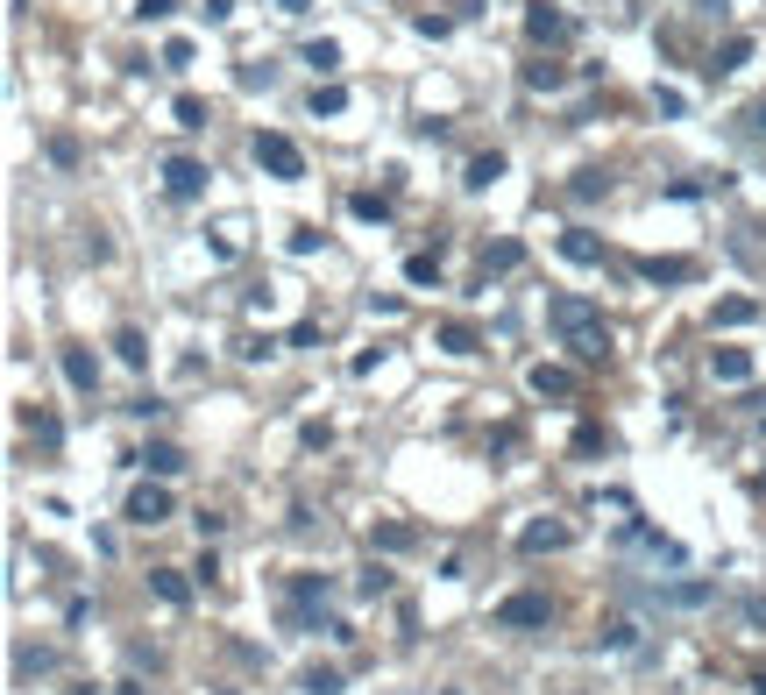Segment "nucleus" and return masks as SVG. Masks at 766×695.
Returning a JSON list of instances; mask_svg holds the SVG:
<instances>
[{
	"label": "nucleus",
	"instance_id": "nucleus-1",
	"mask_svg": "<svg viewBox=\"0 0 766 695\" xmlns=\"http://www.w3.org/2000/svg\"><path fill=\"white\" fill-rule=\"evenodd\" d=\"M547 327L561 334V348H575V362H610V320L582 291H554L547 298Z\"/></svg>",
	"mask_w": 766,
	"mask_h": 695
},
{
	"label": "nucleus",
	"instance_id": "nucleus-2",
	"mask_svg": "<svg viewBox=\"0 0 766 695\" xmlns=\"http://www.w3.org/2000/svg\"><path fill=\"white\" fill-rule=\"evenodd\" d=\"M249 157H256L277 185H298V178H305V149H298L291 135H277V128H263V135L249 142Z\"/></svg>",
	"mask_w": 766,
	"mask_h": 695
},
{
	"label": "nucleus",
	"instance_id": "nucleus-3",
	"mask_svg": "<svg viewBox=\"0 0 766 695\" xmlns=\"http://www.w3.org/2000/svg\"><path fill=\"white\" fill-rule=\"evenodd\" d=\"M171 511H178V497H171V483H157V476H142L135 490H128V504H121V518L128 525H171Z\"/></svg>",
	"mask_w": 766,
	"mask_h": 695
},
{
	"label": "nucleus",
	"instance_id": "nucleus-4",
	"mask_svg": "<svg viewBox=\"0 0 766 695\" xmlns=\"http://www.w3.org/2000/svg\"><path fill=\"white\" fill-rule=\"evenodd\" d=\"M497 625H504V632H547V625H554V596H540V589L504 596V603H497Z\"/></svg>",
	"mask_w": 766,
	"mask_h": 695
},
{
	"label": "nucleus",
	"instance_id": "nucleus-5",
	"mask_svg": "<svg viewBox=\"0 0 766 695\" xmlns=\"http://www.w3.org/2000/svg\"><path fill=\"white\" fill-rule=\"evenodd\" d=\"M568 36H575V22L554 8V0H525V43L532 50H561Z\"/></svg>",
	"mask_w": 766,
	"mask_h": 695
},
{
	"label": "nucleus",
	"instance_id": "nucleus-6",
	"mask_svg": "<svg viewBox=\"0 0 766 695\" xmlns=\"http://www.w3.org/2000/svg\"><path fill=\"white\" fill-rule=\"evenodd\" d=\"M164 192H171L178 206H192V199L206 192V164H199V157H171V164H164Z\"/></svg>",
	"mask_w": 766,
	"mask_h": 695
},
{
	"label": "nucleus",
	"instance_id": "nucleus-7",
	"mask_svg": "<svg viewBox=\"0 0 766 695\" xmlns=\"http://www.w3.org/2000/svg\"><path fill=\"white\" fill-rule=\"evenodd\" d=\"M568 539H575L568 518H540V525H525V532H518V554H561Z\"/></svg>",
	"mask_w": 766,
	"mask_h": 695
},
{
	"label": "nucleus",
	"instance_id": "nucleus-8",
	"mask_svg": "<svg viewBox=\"0 0 766 695\" xmlns=\"http://www.w3.org/2000/svg\"><path fill=\"white\" fill-rule=\"evenodd\" d=\"M57 369H64V383H71L79 398H93V391H100V362H93L86 348H57Z\"/></svg>",
	"mask_w": 766,
	"mask_h": 695
},
{
	"label": "nucleus",
	"instance_id": "nucleus-9",
	"mask_svg": "<svg viewBox=\"0 0 766 695\" xmlns=\"http://www.w3.org/2000/svg\"><path fill=\"white\" fill-rule=\"evenodd\" d=\"M525 383H532V398H575V369H561V362H532Z\"/></svg>",
	"mask_w": 766,
	"mask_h": 695
},
{
	"label": "nucleus",
	"instance_id": "nucleus-10",
	"mask_svg": "<svg viewBox=\"0 0 766 695\" xmlns=\"http://www.w3.org/2000/svg\"><path fill=\"white\" fill-rule=\"evenodd\" d=\"M135 461H142V469H149V476H157V483H171V476L185 469V447H171V440H149V447H142Z\"/></svg>",
	"mask_w": 766,
	"mask_h": 695
},
{
	"label": "nucleus",
	"instance_id": "nucleus-11",
	"mask_svg": "<svg viewBox=\"0 0 766 695\" xmlns=\"http://www.w3.org/2000/svg\"><path fill=\"white\" fill-rule=\"evenodd\" d=\"M504 171H511V157H504V149H483V157H469L462 185H469V192H490V185H497Z\"/></svg>",
	"mask_w": 766,
	"mask_h": 695
},
{
	"label": "nucleus",
	"instance_id": "nucleus-12",
	"mask_svg": "<svg viewBox=\"0 0 766 695\" xmlns=\"http://www.w3.org/2000/svg\"><path fill=\"white\" fill-rule=\"evenodd\" d=\"M639 277L646 284H696V263H688V256H646Z\"/></svg>",
	"mask_w": 766,
	"mask_h": 695
},
{
	"label": "nucleus",
	"instance_id": "nucleus-13",
	"mask_svg": "<svg viewBox=\"0 0 766 695\" xmlns=\"http://www.w3.org/2000/svg\"><path fill=\"white\" fill-rule=\"evenodd\" d=\"M327 596H334V582H327V575H298V582H291L298 617H320V610H327Z\"/></svg>",
	"mask_w": 766,
	"mask_h": 695
},
{
	"label": "nucleus",
	"instance_id": "nucleus-14",
	"mask_svg": "<svg viewBox=\"0 0 766 695\" xmlns=\"http://www.w3.org/2000/svg\"><path fill=\"white\" fill-rule=\"evenodd\" d=\"M745 64H752V36H724L717 57H710V79H731V71H745Z\"/></svg>",
	"mask_w": 766,
	"mask_h": 695
},
{
	"label": "nucleus",
	"instance_id": "nucleus-15",
	"mask_svg": "<svg viewBox=\"0 0 766 695\" xmlns=\"http://www.w3.org/2000/svg\"><path fill=\"white\" fill-rule=\"evenodd\" d=\"M561 256H568L575 270H596V263H603V242L589 235V227H568V235H561Z\"/></svg>",
	"mask_w": 766,
	"mask_h": 695
},
{
	"label": "nucleus",
	"instance_id": "nucleus-16",
	"mask_svg": "<svg viewBox=\"0 0 766 695\" xmlns=\"http://www.w3.org/2000/svg\"><path fill=\"white\" fill-rule=\"evenodd\" d=\"M525 86H532V93H561V86H568V64H554V57L540 50V57L525 64Z\"/></svg>",
	"mask_w": 766,
	"mask_h": 695
},
{
	"label": "nucleus",
	"instance_id": "nucleus-17",
	"mask_svg": "<svg viewBox=\"0 0 766 695\" xmlns=\"http://www.w3.org/2000/svg\"><path fill=\"white\" fill-rule=\"evenodd\" d=\"M149 589H157L171 610H185V603H192V582H185V568H149Z\"/></svg>",
	"mask_w": 766,
	"mask_h": 695
},
{
	"label": "nucleus",
	"instance_id": "nucleus-18",
	"mask_svg": "<svg viewBox=\"0 0 766 695\" xmlns=\"http://www.w3.org/2000/svg\"><path fill=\"white\" fill-rule=\"evenodd\" d=\"M710 369H717V383H745L752 376V348H710Z\"/></svg>",
	"mask_w": 766,
	"mask_h": 695
},
{
	"label": "nucleus",
	"instance_id": "nucleus-19",
	"mask_svg": "<svg viewBox=\"0 0 766 695\" xmlns=\"http://www.w3.org/2000/svg\"><path fill=\"white\" fill-rule=\"evenodd\" d=\"M433 341H440L447 355H476V348H483V334H476L469 320H440V334H433Z\"/></svg>",
	"mask_w": 766,
	"mask_h": 695
},
{
	"label": "nucleus",
	"instance_id": "nucleus-20",
	"mask_svg": "<svg viewBox=\"0 0 766 695\" xmlns=\"http://www.w3.org/2000/svg\"><path fill=\"white\" fill-rule=\"evenodd\" d=\"M405 284H419V291L440 284V249H412V256H405Z\"/></svg>",
	"mask_w": 766,
	"mask_h": 695
},
{
	"label": "nucleus",
	"instance_id": "nucleus-21",
	"mask_svg": "<svg viewBox=\"0 0 766 695\" xmlns=\"http://www.w3.org/2000/svg\"><path fill=\"white\" fill-rule=\"evenodd\" d=\"M114 355H121L128 369H149V341H142V327H114Z\"/></svg>",
	"mask_w": 766,
	"mask_h": 695
},
{
	"label": "nucleus",
	"instance_id": "nucleus-22",
	"mask_svg": "<svg viewBox=\"0 0 766 695\" xmlns=\"http://www.w3.org/2000/svg\"><path fill=\"white\" fill-rule=\"evenodd\" d=\"M298 57H305V64H313V71H320V79H334V71H341V43H334V36H320V43H305Z\"/></svg>",
	"mask_w": 766,
	"mask_h": 695
},
{
	"label": "nucleus",
	"instance_id": "nucleus-23",
	"mask_svg": "<svg viewBox=\"0 0 766 695\" xmlns=\"http://www.w3.org/2000/svg\"><path fill=\"white\" fill-rule=\"evenodd\" d=\"M369 547H376V554H405V547H419V532H412V525H376Z\"/></svg>",
	"mask_w": 766,
	"mask_h": 695
},
{
	"label": "nucleus",
	"instance_id": "nucleus-24",
	"mask_svg": "<svg viewBox=\"0 0 766 695\" xmlns=\"http://www.w3.org/2000/svg\"><path fill=\"white\" fill-rule=\"evenodd\" d=\"M298 688H305V695H341L348 681H341V667H320V660H313V667H305V681H298Z\"/></svg>",
	"mask_w": 766,
	"mask_h": 695
},
{
	"label": "nucleus",
	"instance_id": "nucleus-25",
	"mask_svg": "<svg viewBox=\"0 0 766 695\" xmlns=\"http://www.w3.org/2000/svg\"><path fill=\"white\" fill-rule=\"evenodd\" d=\"M348 213H355V220H369V227H383V220H391V199H383V192H355V199H348Z\"/></svg>",
	"mask_w": 766,
	"mask_h": 695
},
{
	"label": "nucleus",
	"instance_id": "nucleus-26",
	"mask_svg": "<svg viewBox=\"0 0 766 695\" xmlns=\"http://www.w3.org/2000/svg\"><path fill=\"white\" fill-rule=\"evenodd\" d=\"M632 639H639V625H632V617H610V625L596 632V646H603V653H625Z\"/></svg>",
	"mask_w": 766,
	"mask_h": 695
},
{
	"label": "nucleus",
	"instance_id": "nucleus-27",
	"mask_svg": "<svg viewBox=\"0 0 766 695\" xmlns=\"http://www.w3.org/2000/svg\"><path fill=\"white\" fill-rule=\"evenodd\" d=\"M759 320V298H717V327H745Z\"/></svg>",
	"mask_w": 766,
	"mask_h": 695
},
{
	"label": "nucleus",
	"instance_id": "nucleus-28",
	"mask_svg": "<svg viewBox=\"0 0 766 695\" xmlns=\"http://www.w3.org/2000/svg\"><path fill=\"white\" fill-rule=\"evenodd\" d=\"M334 121V114H348V86H313V121Z\"/></svg>",
	"mask_w": 766,
	"mask_h": 695
},
{
	"label": "nucleus",
	"instance_id": "nucleus-29",
	"mask_svg": "<svg viewBox=\"0 0 766 695\" xmlns=\"http://www.w3.org/2000/svg\"><path fill=\"white\" fill-rule=\"evenodd\" d=\"M603 192H610V178H603V171H575V178H568V199H582V206H589V199H603Z\"/></svg>",
	"mask_w": 766,
	"mask_h": 695
},
{
	"label": "nucleus",
	"instance_id": "nucleus-30",
	"mask_svg": "<svg viewBox=\"0 0 766 695\" xmlns=\"http://www.w3.org/2000/svg\"><path fill=\"white\" fill-rule=\"evenodd\" d=\"M518 263H525L518 242H490V249H483V277H490V270H518Z\"/></svg>",
	"mask_w": 766,
	"mask_h": 695
},
{
	"label": "nucleus",
	"instance_id": "nucleus-31",
	"mask_svg": "<svg viewBox=\"0 0 766 695\" xmlns=\"http://www.w3.org/2000/svg\"><path fill=\"white\" fill-rule=\"evenodd\" d=\"M171 114H178V128H206V100H199V93H178Z\"/></svg>",
	"mask_w": 766,
	"mask_h": 695
},
{
	"label": "nucleus",
	"instance_id": "nucleus-32",
	"mask_svg": "<svg viewBox=\"0 0 766 695\" xmlns=\"http://www.w3.org/2000/svg\"><path fill=\"white\" fill-rule=\"evenodd\" d=\"M355 589H362V596H391V568H383V561H369V568L355 575Z\"/></svg>",
	"mask_w": 766,
	"mask_h": 695
},
{
	"label": "nucleus",
	"instance_id": "nucleus-33",
	"mask_svg": "<svg viewBox=\"0 0 766 695\" xmlns=\"http://www.w3.org/2000/svg\"><path fill=\"white\" fill-rule=\"evenodd\" d=\"M313 249H320V227L298 220V227H291V256H313Z\"/></svg>",
	"mask_w": 766,
	"mask_h": 695
},
{
	"label": "nucleus",
	"instance_id": "nucleus-34",
	"mask_svg": "<svg viewBox=\"0 0 766 695\" xmlns=\"http://www.w3.org/2000/svg\"><path fill=\"white\" fill-rule=\"evenodd\" d=\"M178 0H135V22H171Z\"/></svg>",
	"mask_w": 766,
	"mask_h": 695
},
{
	"label": "nucleus",
	"instance_id": "nucleus-35",
	"mask_svg": "<svg viewBox=\"0 0 766 695\" xmlns=\"http://www.w3.org/2000/svg\"><path fill=\"white\" fill-rule=\"evenodd\" d=\"M50 164L71 171V164H79V142H71V135H50Z\"/></svg>",
	"mask_w": 766,
	"mask_h": 695
},
{
	"label": "nucleus",
	"instance_id": "nucleus-36",
	"mask_svg": "<svg viewBox=\"0 0 766 695\" xmlns=\"http://www.w3.org/2000/svg\"><path fill=\"white\" fill-rule=\"evenodd\" d=\"M412 29H419V36H433V43H440V36H447V29H454V15H412Z\"/></svg>",
	"mask_w": 766,
	"mask_h": 695
},
{
	"label": "nucleus",
	"instance_id": "nucleus-37",
	"mask_svg": "<svg viewBox=\"0 0 766 695\" xmlns=\"http://www.w3.org/2000/svg\"><path fill=\"white\" fill-rule=\"evenodd\" d=\"M164 64H171V71H185V64H192V43H185V36H171V43H164Z\"/></svg>",
	"mask_w": 766,
	"mask_h": 695
},
{
	"label": "nucleus",
	"instance_id": "nucleus-38",
	"mask_svg": "<svg viewBox=\"0 0 766 695\" xmlns=\"http://www.w3.org/2000/svg\"><path fill=\"white\" fill-rule=\"evenodd\" d=\"M192 575H199V582H220V554H213V547H199V561H192Z\"/></svg>",
	"mask_w": 766,
	"mask_h": 695
},
{
	"label": "nucleus",
	"instance_id": "nucleus-39",
	"mask_svg": "<svg viewBox=\"0 0 766 695\" xmlns=\"http://www.w3.org/2000/svg\"><path fill=\"white\" fill-rule=\"evenodd\" d=\"M43 667H50V653H43V646H36V653H29V646L15 653V674H43Z\"/></svg>",
	"mask_w": 766,
	"mask_h": 695
},
{
	"label": "nucleus",
	"instance_id": "nucleus-40",
	"mask_svg": "<svg viewBox=\"0 0 766 695\" xmlns=\"http://www.w3.org/2000/svg\"><path fill=\"white\" fill-rule=\"evenodd\" d=\"M36 440H43V447H57V440H64V426H57L50 412H36Z\"/></svg>",
	"mask_w": 766,
	"mask_h": 695
},
{
	"label": "nucleus",
	"instance_id": "nucleus-41",
	"mask_svg": "<svg viewBox=\"0 0 766 695\" xmlns=\"http://www.w3.org/2000/svg\"><path fill=\"white\" fill-rule=\"evenodd\" d=\"M745 617H752V625L766 632V596H745Z\"/></svg>",
	"mask_w": 766,
	"mask_h": 695
},
{
	"label": "nucleus",
	"instance_id": "nucleus-42",
	"mask_svg": "<svg viewBox=\"0 0 766 695\" xmlns=\"http://www.w3.org/2000/svg\"><path fill=\"white\" fill-rule=\"evenodd\" d=\"M235 15V0H206V22H227Z\"/></svg>",
	"mask_w": 766,
	"mask_h": 695
},
{
	"label": "nucleus",
	"instance_id": "nucleus-43",
	"mask_svg": "<svg viewBox=\"0 0 766 695\" xmlns=\"http://www.w3.org/2000/svg\"><path fill=\"white\" fill-rule=\"evenodd\" d=\"M305 8H313V0H277V15H305Z\"/></svg>",
	"mask_w": 766,
	"mask_h": 695
},
{
	"label": "nucleus",
	"instance_id": "nucleus-44",
	"mask_svg": "<svg viewBox=\"0 0 766 695\" xmlns=\"http://www.w3.org/2000/svg\"><path fill=\"white\" fill-rule=\"evenodd\" d=\"M114 695H142V681H114Z\"/></svg>",
	"mask_w": 766,
	"mask_h": 695
},
{
	"label": "nucleus",
	"instance_id": "nucleus-45",
	"mask_svg": "<svg viewBox=\"0 0 766 695\" xmlns=\"http://www.w3.org/2000/svg\"><path fill=\"white\" fill-rule=\"evenodd\" d=\"M752 688H759V695H766V667H752Z\"/></svg>",
	"mask_w": 766,
	"mask_h": 695
},
{
	"label": "nucleus",
	"instance_id": "nucleus-46",
	"mask_svg": "<svg viewBox=\"0 0 766 695\" xmlns=\"http://www.w3.org/2000/svg\"><path fill=\"white\" fill-rule=\"evenodd\" d=\"M752 121H759V128H766V100H759V107H752Z\"/></svg>",
	"mask_w": 766,
	"mask_h": 695
}]
</instances>
